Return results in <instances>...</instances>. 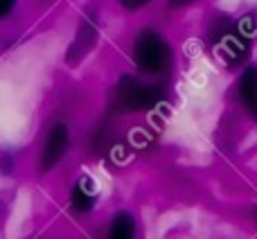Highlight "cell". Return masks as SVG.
Returning <instances> with one entry per match:
<instances>
[{
    "label": "cell",
    "mask_w": 257,
    "mask_h": 239,
    "mask_svg": "<svg viewBox=\"0 0 257 239\" xmlns=\"http://www.w3.org/2000/svg\"><path fill=\"white\" fill-rule=\"evenodd\" d=\"M210 43L219 52V57L228 66L241 63L250 52V34L246 30L244 21H230V18H219L210 27Z\"/></svg>",
    "instance_id": "6da1fadb"
},
{
    "label": "cell",
    "mask_w": 257,
    "mask_h": 239,
    "mask_svg": "<svg viewBox=\"0 0 257 239\" xmlns=\"http://www.w3.org/2000/svg\"><path fill=\"white\" fill-rule=\"evenodd\" d=\"M133 61L145 75H165L172 66V48L156 30H142L133 43Z\"/></svg>",
    "instance_id": "7a4b0ae2"
},
{
    "label": "cell",
    "mask_w": 257,
    "mask_h": 239,
    "mask_svg": "<svg viewBox=\"0 0 257 239\" xmlns=\"http://www.w3.org/2000/svg\"><path fill=\"white\" fill-rule=\"evenodd\" d=\"M163 99V88L156 84H147L136 77H122L115 88V106L126 113L149 111L158 106Z\"/></svg>",
    "instance_id": "3957f363"
},
{
    "label": "cell",
    "mask_w": 257,
    "mask_h": 239,
    "mask_svg": "<svg viewBox=\"0 0 257 239\" xmlns=\"http://www.w3.org/2000/svg\"><path fill=\"white\" fill-rule=\"evenodd\" d=\"M68 147H70V131L66 124H54L48 131L43 142V151H41V172H50L57 167L59 160L66 156Z\"/></svg>",
    "instance_id": "277c9868"
},
{
    "label": "cell",
    "mask_w": 257,
    "mask_h": 239,
    "mask_svg": "<svg viewBox=\"0 0 257 239\" xmlns=\"http://www.w3.org/2000/svg\"><path fill=\"white\" fill-rule=\"evenodd\" d=\"M237 99L248 113L250 120L257 122V68L250 66L241 72L239 81H237Z\"/></svg>",
    "instance_id": "5b68a950"
},
{
    "label": "cell",
    "mask_w": 257,
    "mask_h": 239,
    "mask_svg": "<svg viewBox=\"0 0 257 239\" xmlns=\"http://www.w3.org/2000/svg\"><path fill=\"white\" fill-rule=\"evenodd\" d=\"M95 39H97V30H95L93 18H84L79 32H77L75 43L68 48V63H77L90 48L95 45Z\"/></svg>",
    "instance_id": "8992f818"
},
{
    "label": "cell",
    "mask_w": 257,
    "mask_h": 239,
    "mask_svg": "<svg viewBox=\"0 0 257 239\" xmlns=\"http://www.w3.org/2000/svg\"><path fill=\"white\" fill-rule=\"evenodd\" d=\"M136 237V219L128 212H117L108 226L106 239H133Z\"/></svg>",
    "instance_id": "52a82bcc"
},
{
    "label": "cell",
    "mask_w": 257,
    "mask_h": 239,
    "mask_svg": "<svg viewBox=\"0 0 257 239\" xmlns=\"http://www.w3.org/2000/svg\"><path fill=\"white\" fill-rule=\"evenodd\" d=\"M90 187V178H84V181H79L75 185V190H72V196H70V205L77 210V212H90L95 205V194L93 192H88Z\"/></svg>",
    "instance_id": "ba28073f"
},
{
    "label": "cell",
    "mask_w": 257,
    "mask_h": 239,
    "mask_svg": "<svg viewBox=\"0 0 257 239\" xmlns=\"http://www.w3.org/2000/svg\"><path fill=\"white\" fill-rule=\"evenodd\" d=\"M149 3H151V0H120L122 7H124V9H131V12H133V9L145 7V5H149Z\"/></svg>",
    "instance_id": "9c48e42d"
},
{
    "label": "cell",
    "mask_w": 257,
    "mask_h": 239,
    "mask_svg": "<svg viewBox=\"0 0 257 239\" xmlns=\"http://www.w3.org/2000/svg\"><path fill=\"white\" fill-rule=\"evenodd\" d=\"M14 5H16V0H0V21H3L5 16H9V12L14 9Z\"/></svg>",
    "instance_id": "30bf717a"
},
{
    "label": "cell",
    "mask_w": 257,
    "mask_h": 239,
    "mask_svg": "<svg viewBox=\"0 0 257 239\" xmlns=\"http://www.w3.org/2000/svg\"><path fill=\"white\" fill-rule=\"evenodd\" d=\"M194 0H169V5H172L174 9H178V7H187V5H192Z\"/></svg>",
    "instance_id": "8fae6325"
}]
</instances>
